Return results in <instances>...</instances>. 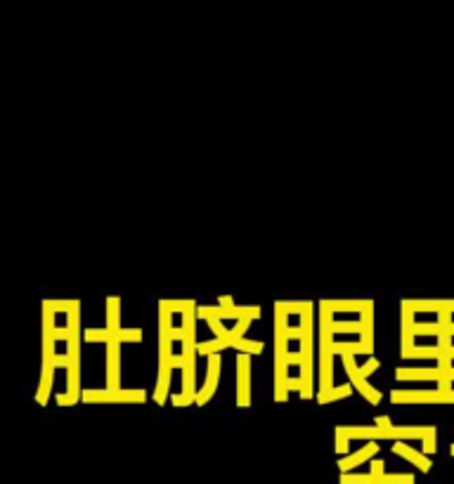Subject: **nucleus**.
I'll return each mask as SVG.
<instances>
[{
	"label": "nucleus",
	"instance_id": "nucleus-32",
	"mask_svg": "<svg viewBox=\"0 0 454 484\" xmlns=\"http://www.w3.org/2000/svg\"><path fill=\"white\" fill-rule=\"evenodd\" d=\"M378 366H381V362H378V359H374V357H371L369 362H367V364H362V366H360V376H362V378L371 376V373H374Z\"/></svg>",
	"mask_w": 454,
	"mask_h": 484
},
{
	"label": "nucleus",
	"instance_id": "nucleus-9",
	"mask_svg": "<svg viewBox=\"0 0 454 484\" xmlns=\"http://www.w3.org/2000/svg\"><path fill=\"white\" fill-rule=\"evenodd\" d=\"M374 454H378V444L376 442H369L365 449H360L358 454H350V456H343V459H338L340 475H343V472H350L353 468H358L360 463H365V461H371V459H374Z\"/></svg>",
	"mask_w": 454,
	"mask_h": 484
},
{
	"label": "nucleus",
	"instance_id": "nucleus-34",
	"mask_svg": "<svg viewBox=\"0 0 454 484\" xmlns=\"http://www.w3.org/2000/svg\"><path fill=\"white\" fill-rule=\"evenodd\" d=\"M206 324L210 326V331H213V333H215V338H225V336L230 333V331L225 329L220 319H210V322H206Z\"/></svg>",
	"mask_w": 454,
	"mask_h": 484
},
{
	"label": "nucleus",
	"instance_id": "nucleus-22",
	"mask_svg": "<svg viewBox=\"0 0 454 484\" xmlns=\"http://www.w3.org/2000/svg\"><path fill=\"white\" fill-rule=\"evenodd\" d=\"M197 319H204V322H210V319H227V309L220 305H208V307H197Z\"/></svg>",
	"mask_w": 454,
	"mask_h": 484
},
{
	"label": "nucleus",
	"instance_id": "nucleus-2",
	"mask_svg": "<svg viewBox=\"0 0 454 484\" xmlns=\"http://www.w3.org/2000/svg\"><path fill=\"white\" fill-rule=\"evenodd\" d=\"M80 399L95 404V402H128V404H142L147 402L144 390H83Z\"/></svg>",
	"mask_w": 454,
	"mask_h": 484
},
{
	"label": "nucleus",
	"instance_id": "nucleus-13",
	"mask_svg": "<svg viewBox=\"0 0 454 484\" xmlns=\"http://www.w3.org/2000/svg\"><path fill=\"white\" fill-rule=\"evenodd\" d=\"M374 302H369L367 305L365 312L360 314V322H362V345L367 347V355H371V350H374Z\"/></svg>",
	"mask_w": 454,
	"mask_h": 484
},
{
	"label": "nucleus",
	"instance_id": "nucleus-3",
	"mask_svg": "<svg viewBox=\"0 0 454 484\" xmlns=\"http://www.w3.org/2000/svg\"><path fill=\"white\" fill-rule=\"evenodd\" d=\"M393 404H445V393L440 390H393Z\"/></svg>",
	"mask_w": 454,
	"mask_h": 484
},
{
	"label": "nucleus",
	"instance_id": "nucleus-1",
	"mask_svg": "<svg viewBox=\"0 0 454 484\" xmlns=\"http://www.w3.org/2000/svg\"><path fill=\"white\" fill-rule=\"evenodd\" d=\"M289 314L284 312L282 302H274V402H286L289 399V390H286V380H289V364H286V355H289V340H286L284 331L289 329Z\"/></svg>",
	"mask_w": 454,
	"mask_h": 484
},
{
	"label": "nucleus",
	"instance_id": "nucleus-41",
	"mask_svg": "<svg viewBox=\"0 0 454 484\" xmlns=\"http://www.w3.org/2000/svg\"><path fill=\"white\" fill-rule=\"evenodd\" d=\"M55 368H69V355H57L55 357Z\"/></svg>",
	"mask_w": 454,
	"mask_h": 484
},
{
	"label": "nucleus",
	"instance_id": "nucleus-15",
	"mask_svg": "<svg viewBox=\"0 0 454 484\" xmlns=\"http://www.w3.org/2000/svg\"><path fill=\"white\" fill-rule=\"evenodd\" d=\"M371 300H322L320 307H327L332 312H365Z\"/></svg>",
	"mask_w": 454,
	"mask_h": 484
},
{
	"label": "nucleus",
	"instance_id": "nucleus-28",
	"mask_svg": "<svg viewBox=\"0 0 454 484\" xmlns=\"http://www.w3.org/2000/svg\"><path fill=\"white\" fill-rule=\"evenodd\" d=\"M118 342H142V331L140 329H121L116 333Z\"/></svg>",
	"mask_w": 454,
	"mask_h": 484
},
{
	"label": "nucleus",
	"instance_id": "nucleus-21",
	"mask_svg": "<svg viewBox=\"0 0 454 484\" xmlns=\"http://www.w3.org/2000/svg\"><path fill=\"white\" fill-rule=\"evenodd\" d=\"M83 338L88 342H111L116 340V333H111L109 329H85Z\"/></svg>",
	"mask_w": 454,
	"mask_h": 484
},
{
	"label": "nucleus",
	"instance_id": "nucleus-7",
	"mask_svg": "<svg viewBox=\"0 0 454 484\" xmlns=\"http://www.w3.org/2000/svg\"><path fill=\"white\" fill-rule=\"evenodd\" d=\"M437 432L435 426H393L391 430H383V439L404 442V439H424Z\"/></svg>",
	"mask_w": 454,
	"mask_h": 484
},
{
	"label": "nucleus",
	"instance_id": "nucleus-36",
	"mask_svg": "<svg viewBox=\"0 0 454 484\" xmlns=\"http://www.w3.org/2000/svg\"><path fill=\"white\" fill-rule=\"evenodd\" d=\"M286 364H289V366H301L303 355L301 352H289V355H286Z\"/></svg>",
	"mask_w": 454,
	"mask_h": 484
},
{
	"label": "nucleus",
	"instance_id": "nucleus-44",
	"mask_svg": "<svg viewBox=\"0 0 454 484\" xmlns=\"http://www.w3.org/2000/svg\"><path fill=\"white\" fill-rule=\"evenodd\" d=\"M445 378H450V380H452V383H454V366L450 368V371H447V373H445Z\"/></svg>",
	"mask_w": 454,
	"mask_h": 484
},
{
	"label": "nucleus",
	"instance_id": "nucleus-43",
	"mask_svg": "<svg viewBox=\"0 0 454 484\" xmlns=\"http://www.w3.org/2000/svg\"><path fill=\"white\" fill-rule=\"evenodd\" d=\"M445 404H454V390L445 393Z\"/></svg>",
	"mask_w": 454,
	"mask_h": 484
},
{
	"label": "nucleus",
	"instance_id": "nucleus-29",
	"mask_svg": "<svg viewBox=\"0 0 454 484\" xmlns=\"http://www.w3.org/2000/svg\"><path fill=\"white\" fill-rule=\"evenodd\" d=\"M383 468H386V463H383V459H371V470H369V475H371V480H374V484H381L383 480Z\"/></svg>",
	"mask_w": 454,
	"mask_h": 484
},
{
	"label": "nucleus",
	"instance_id": "nucleus-42",
	"mask_svg": "<svg viewBox=\"0 0 454 484\" xmlns=\"http://www.w3.org/2000/svg\"><path fill=\"white\" fill-rule=\"evenodd\" d=\"M182 338H185V331L182 329H173L171 331V340H182Z\"/></svg>",
	"mask_w": 454,
	"mask_h": 484
},
{
	"label": "nucleus",
	"instance_id": "nucleus-45",
	"mask_svg": "<svg viewBox=\"0 0 454 484\" xmlns=\"http://www.w3.org/2000/svg\"><path fill=\"white\" fill-rule=\"evenodd\" d=\"M445 355H447V357H450V359H454V345L450 347V350H447V352H445Z\"/></svg>",
	"mask_w": 454,
	"mask_h": 484
},
{
	"label": "nucleus",
	"instance_id": "nucleus-35",
	"mask_svg": "<svg viewBox=\"0 0 454 484\" xmlns=\"http://www.w3.org/2000/svg\"><path fill=\"white\" fill-rule=\"evenodd\" d=\"M286 340H301L303 336H305V331L301 329V326H289V329L284 331Z\"/></svg>",
	"mask_w": 454,
	"mask_h": 484
},
{
	"label": "nucleus",
	"instance_id": "nucleus-20",
	"mask_svg": "<svg viewBox=\"0 0 454 484\" xmlns=\"http://www.w3.org/2000/svg\"><path fill=\"white\" fill-rule=\"evenodd\" d=\"M409 305H412L414 314L416 312H435V314H440L442 309H445V300H409Z\"/></svg>",
	"mask_w": 454,
	"mask_h": 484
},
{
	"label": "nucleus",
	"instance_id": "nucleus-39",
	"mask_svg": "<svg viewBox=\"0 0 454 484\" xmlns=\"http://www.w3.org/2000/svg\"><path fill=\"white\" fill-rule=\"evenodd\" d=\"M376 428H378V430H391V428H393V423L388 421L386 416H376Z\"/></svg>",
	"mask_w": 454,
	"mask_h": 484
},
{
	"label": "nucleus",
	"instance_id": "nucleus-25",
	"mask_svg": "<svg viewBox=\"0 0 454 484\" xmlns=\"http://www.w3.org/2000/svg\"><path fill=\"white\" fill-rule=\"evenodd\" d=\"M332 333H360L362 336V322H334Z\"/></svg>",
	"mask_w": 454,
	"mask_h": 484
},
{
	"label": "nucleus",
	"instance_id": "nucleus-33",
	"mask_svg": "<svg viewBox=\"0 0 454 484\" xmlns=\"http://www.w3.org/2000/svg\"><path fill=\"white\" fill-rule=\"evenodd\" d=\"M348 444H350V439L336 428V454H340V456L348 454Z\"/></svg>",
	"mask_w": 454,
	"mask_h": 484
},
{
	"label": "nucleus",
	"instance_id": "nucleus-26",
	"mask_svg": "<svg viewBox=\"0 0 454 484\" xmlns=\"http://www.w3.org/2000/svg\"><path fill=\"white\" fill-rule=\"evenodd\" d=\"M340 484H374V480H371L369 472H367V475H360V472H343V475H340Z\"/></svg>",
	"mask_w": 454,
	"mask_h": 484
},
{
	"label": "nucleus",
	"instance_id": "nucleus-38",
	"mask_svg": "<svg viewBox=\"0 0 454 484\" xmlns=\"http://www.w3.org/2000/svg\"><path fill=\"white\" fill-rule=\"evenodd\" d=\"M76 402H78V399H76V397H72L69 393L57 395V404H59V406H72V404H76Z\"/></svg>",
	"mask_w": 454,
	"mask_h": 484
},
{
	"label": "nucleus",
	"instance_id": "nucleus-19",
	"mask_svg": "<svg viewBox=\"0 0 454 484\" xmlns=\"http://www.w3.org/2000/svg\"><path fill=\"white\" fill-rule=\"evenodd\" d=\"M232 347H237V350L241 352V355H261L263 352V342L261 340H246V338H237L232 340Z\"/></svg>",
	"mask_w": 454,
	"mask_h": 484
},
{
	"label": "nucleus",
	"instance_id": "nucleus-17",
	"mask_svg": "<svg viewBox=\"0 0 454 484\" xmlns=\"http://www.w3.org/2000/svg\"><path fill=\"white\" fill-rule=\"evenodd\" d=\"M225 347H232L230 333H227L225 338H213V340H206V342H199V345H197V355L210 357V355H218V352L225 350Z\"/></svg>",
	"mask_w": 454,
	"mask_h": 484
},
{
	"label": "nucleus",
	"instance_id": "nucleus-31",
	"mask_svg": "<svg viewBox=\"0 0 454 484\" xmlns=\"http://www.w3.org/2000/svg\"><path fill=\"white\" fill-rule=\"evenodd\" d=\"M414 480V475H383V480H381V484H407V482H412Z\"/></svg>",
	"mask_w": 454,
	"mask_h": 484
},
{
	"label": "nucleus",
	"instance_id": "nucleus-37",
	"mask_svg": "<svg viewBox=\"0 0 454 484\" xmlns=\"http://www.w3.org/2000/svg\"><path fill=\"white\" fill-rule=\"evenodd\" d=\"M194 399H189V397L185 395H171V404H175V406H187V404H192Z\"/></svg>",
	"mask_w": 454,
	"mask_h": 484
},
{
	"label": "nucleus",
	"instance_id": "nucleus-30",
	"mask_svg": "<svg viewBox=\"0 0 454 484\" xmlns=\"http://www.w3.org/2000/svg\"><path fill=\"white\" fill-rule=\"evenodd\" d=\"M166 305H169L171 314H173V312L185 314L187 309H189V307H194V305H197V302H194V300H166Z\"/></svg>",
	"mask_w": 454,
	"mask_h": 484
},
{
	"label": "nucleus",
	"instance_id": "nucleus-12",
	"mask_svg": "<svg viewBox=\"0 0 454 484\" xmlns=\"http://www.w3.org/2000/svg\"><path fill=\"white\" fill-rule=\"evenodd\" d=\"M52 371H55V359H43V373H41V385H38L36 402L41 406L47 404V397H50L52 388Z\"/></svg>",
	"mask_w": 454,
	"mask_h": 484
},
{
	"label": "nucleus",
	"instance_id": "nucleus-27",
	"mask_svg": "<svg viewBox=\"0 0 454 484\" xmlns=\"http://www.w3.org/2000/svg\"><path fill=\"white\" fill-rule=\"evenodd\" d=\"M282 307H284V312L289 314V317L291 314H299V317H303V314L310 312L315 305H312V302H282Z\"/></svg>",
	"mask_w": 454,
	"mask_h": 484
},
{
	"label": "nucleus",
	"instance_id": "nucleus-23",
	"mask_svg": "<svg viewBox=\"0 0 454 484\" xmlns=\"http://www.w3.org/2000/svg\"><path fill=\"white\" fill-rule=\"evenodd\" d=\"M442 355H445V352H442L437 345H429V347L414 345L412 352H409V357H419V359H440Z\"/></svg>",
	"mask_w": 454,
	"mask_h": 484
},
{
	"label": "nucleus",
	"instance_id": "nucleus-24",
	"mask_svg": "<svg viewBox=\"0 0 454 484\" xmlns=\"http://www.w3.org/2000/svg\"><path fill=\"white\" fill-rule=\"evenodd\" d=\"M350 393H353V385H340V388H334L327 397H317V402H320V404H329V402H336V399H343V397H350Z\"/></svg>",
	"mask_w": 454,
	"mask_h": 484
},
{
	"label": "nucleus",
	"instance_id": "nucleus-10",
	"mask_svg": "<svg viewBox=\"0 0 454 484\" xmlns=\"http://www.w3.org/2000/svg\"><path fill=\"white\" fill-rule=\"evenodd\" d=\"M393 454L407 459L409 463H414L421 472H429L431 470V459H429V456H426L424 451H414L412 447H407L404 442H396V444H393Z\"/></svg>",
	"mask_w": 454,
	"mask_h": 484
},
{
	"label": "nucleus",
	"instance_id": "nucleus-14",
	"mask_svg": "<svg viewBox=\"0 0 454 484\" xmlns=\"http://www.w3.org/2000/svg\"><path fill=\"white\" fill-rule=\"evenodd\" d=\"M338 430L345 434L348 439H369V442H376V439H383V430H378V428H365V426H345V428H340L338 426Z\"/></svg>",
	"mask_w": 454,
	"mask_h": 484
},
{
	"label": "nucleus",
	"instance_id": "nucleus-40",
	"mask_svg": "<svg viewBox=\"0 0 454 484\" xmlns=\"http://www.w3.org/2000/svg\"><path fill=\"white\" fill-rule=\"evenodd\" d=\"M218 305L223 307V309H232V307H237V305H235V300H232L230 296H220V298H218Z\"/></svg>",
	"mask_w": 454,
	"mask_h": 484
},
{
	"label": "nucleus",
	"instance_id": "nucleus-8",
	"mask_svg": "<svg viewBox=\"0 0 454 484\" xmlns=\"http://www.w3.org/2000/svg\"><path fill=\"white\" fill-rule=\"evenodd\" d=\"M218 378H220V355H210L208 357V371H206V383L199 390L197 395V404L204 406L210 397L215 395V388H218Z\"/></svg>",
	"mask_w": 454,
	"mask_h": 484
},
{
	"label": "nucleus",
	"instance_id": "nucleus-46",
	"mask_svg": "<svg viewBox=\"0 0 454 484\" xmlns=\"http://www.w3.org/2000/svg\"><path fill=\"white\" fill-rule=\"evenodd\" d=\"M407 484H414V480H412V482H407Z\"/></svg>",
	"mask_w": 454,
	"mask_h": 484
},
{
	"label": "nucleus",
	"instance_id": "nucleus-6",
	"mask_svg": "<svg viewBox=\"0 0 454 484\" xmlns=\"http://www.w3.org/2000/svg\"><path fill=\"white\" fill-rule=\"evenodd\" d=\"M107 390H121V342H107Z\"/></svg>",
	"mask_w": 454,
	"mask_h": 484
},
{
	"label": "nucleus",
	"instance_id": "nucleus-18",
	"mask_svg": "<svg viewBox=\"0 0 454 484\" xmlns=\"http://www.w3.org/2000/svg\"><path fill=\"white\" fill-rule=\"evenodd\" d=\"M332 352L334 355H367V347L362 345V340H334L332 345Z\"/></svg>",
	"mask_w": 454,
	"mask_h": 484
},
{
	"label": "nucleus",
	"instance_id": "nucleus-4",
	"mask_svg": "<svg viewBox=\"0 0 454 484\" xmlns=\"http://www.w3.org/2000/svg\"><path fill=\"white\" fill-rule=\"evenodd\" d=\"M251 404V357H237V406Z\"/></svg>",
	"mask_w": 454,
	"mask_h": 484
},
{
	"label": "nucleus",
	"instance_id": "nucleus-16",
	"mask_svg": "<svg viewBox=\"0 0 454 484\" xmlns=\"http://www.w3.org/2000/svg\"><path fill=\"white\" fill-rule=\"evenodd\" d=\"M107 329L111 333L121 331V298H107Z\"/></svg>",
	"mask_w": 454,
	"mask_h": 484
},
{
	"label": "nucleus",
	"instance_id": "nucleus-5",
	"mask_svg": "<svg viewBox=\"0 0 454 484\" xmlns=\"http://www.w3.org/2000/svg\"><path fill=\"white\" fill-rule=\"evenodd\" d=\"M343 366L350 376V385H353L355 390H360V395L367 397L369 404H378V402H381V393H378L376 388H371V385L367 383V378L360 376V368H358V364H355L353 355H343Z\"/></svg>",
	"mask_w": 454,
	"mask_h": 484
},
{
	"label": "nucleus",
	"instance_id": "nucleus-11",
	"mask_svg": "<svg viewBox=\"0 0 454 484\" xmlns=\"http://www.w3.org/2000/svg\"><path fill=\"white\" fill-rule=\"evenodd\" d=\"M396 378L398 380H435L440 383L445 378V373L440 368H396Z\"/></svg>",
	"mask_w": 454,
	"mask_h": 484
}]
</instances>
